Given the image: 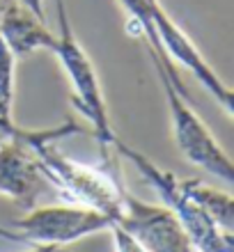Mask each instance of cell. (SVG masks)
I'll return each mask as SVG.
<instances>
[{
	"mask_svg": "<svg viewBox=\"0 0 234 252\" xmlns=\"http://www.w3.org/2000/svg\"><path fill=\"white\" fill-rule=\"evenodd\" d=\"M113 147L124 158L131 160L138 167V172L142 174V179L147 181L149 186H154V190L163 199V204L181 222V227L188 234V239H191L195 250L198 252H234L232 234L221 229L211 220V216L195 199L188 197V192L184 190L181 179L177 174H172L166 167H159L152 158H147L145 154L134 149V147H129L127 142H122L120 138H115Z\"/></svg>",
	"mask_w": 234,
	"mask_h": 252,
	"instance_id": "obj_3",
	"label": "cell"
},
{
	"mask_svg": "<svg viewBox=\"0 0 234 252\" xmlns=\"http://www.w3.org/2000/svg\"><path fill=\"white\" fill-rule=\"evenodd\" d=\"M117 225L134 234L147 252H198L177 216L166 204H149L131 195L127 188H124V213Z\"/></svg>",
	"mask_w": 234,
	"mask_h": 252,
	"instance_id": "obj_7",
	"label": "cell"
},
{
	"mask_svg": "<svg viewBox=\"0 0 234 252\" xmlns=\"http://www.w3.org/2000/svg\"><path fill=\"white\" fill-rule=\"evenodd\" d=\"M154 62L156 76L161 80L163 94L167 101V110H170V124H172V138L181 156L195 167L207 170L218 179L232 184L234 179V165L225 149L218 145L214 133L209 131V126L202 122V117L188 106V94L184 83L179 80V73L170 71L161 60Z\"/></svg>",
	"mask_w": 234,
	"mask_h": 252,
	"instance_id": "obj_2",
	"label": "cell"
},
{
	"mask_svg": "<svg viewBox=\"0 0 234 252\" xmlns=\"http://www.w3.org/2000/svg\"><path fill=\"white\" fill-rule=\"evenodd\" d=\"M0 37L16 58L30 55L34 51L53 53L58 41V34H53V30L46 26V16L34 14L21 0H12L0 14Z\"/></svg>",
	"mask_w": 234,
	"mask_h": 252,
	"instance_id": "obj_9",
	"label": "cell"
},
{
	"mask_svg": "<svg viewBox=\"0 0 234 252\" xmlns=\"http://www.w3.org/2000/svg\"><path fill=\"white\" fill-rule=\"evenodd\" d=\"M55 140H39L34 145L39 165L51 181L53 190L65 202L80 206H90L94 211L106 213L115 225L122 220L124 213V186L106 167H92L78 160L62 156L53 149Z\"/></svg>",
	"mask_w": 234,
	"mask_h": 252,
	"instance_id": "obj_1",
	"label": "cell"
},
{
	"mask_svg": "<svg viewBox=\"0 0 234 252\" xmlns=\"http://www.w3.org/2000/svg\"><path fill=\"white\" fill-rule=\"evenodd\" d=\"M83 133L76 122H65L55 128H23L19 126L7 142L0 145V195L14 199L23 209H33L41 195L53 190L39 165L34 145L39 140H60Z\"/></svg>",
	"mask_w": 234,
	"mask_h": 252,
	"instance_id": "obj_4",
	"label": "cell"
},
{
	"mask_svg": "<svg viewBox=\"0 0 234 252\" xmlns=\"http://www.w3.org/2000/svg\"><path fill=\"white\" fill-rule=\"evenodd\" d=\"M53 2L55 14H58V41H55L53 53L60 60L65 73H67L71 92H74L76 108L90 120L94 138L99 140L101 152L106 154L113 147L117 135H115L113 126H110L108 106L106 99H103L99 76H97V69H94L90 55L85 53V48L80 46V41L76 39L74 30H71L65 0H53Z\"/></svg>",
	"mask_w": 234,
	"mask_h": 252,
	"instance_id": "obj_5",
	"label": "cell"
},
{
	"mask_svg": "<svg viewBox=\"0 0 234 252\" xmlns=\"http://www.w3.org/2000/svg\"><path fill=\"white\" fill-rule=\"evenodd\" d=\"M152 23H154V30H156V34H159V41H161V46H163V51H166L167 60L172 62L174 66L181 64L186 71L193 73V78L200 80L202 87L218 101V106L225 110V115L232 117V113H234L232 90L223 83L221 76L204 60V55H202L200 48L193 44V39L167 16V12L163 9L161 2H156V5L152 7Z\"/></svg>",
	"mask_w": 234,
	"mask_h": 252,
	"instance_id": "obj_8",
	"label": "cell"
},
{
	"mask_svg": "<svg viewBox=\"0 0 234 252\" xmlns=\"http://www.w3.org/2000/svg\"><path fill=\"white\" fill-rule=\"evenodd\" d=\"M113 225L115 222L106 213L94 211L90 206L62 202V204L33 206L9 227L16 229L28 243H53L67 248L80 239L108 232Z\"/></svg>",
	"mask_w": 234,
	"mask_h": 252,
	"instance_id": "obj_6",
	"label": "cell"
},
{
	"mask_svg": "<svg viewBox=\"0 0 234 252\" xmlns=\"http://www.w3.org/2000/svg\"><path fill=\"white\" fill-rule=\"evenodd\" d=\"M181 186L188 192V197L195 199L204 211L211 216L216 225L232 234L234 225V199L232 192L228 190H218V188L209 186L200 179H181Z\"/></svg>",
	"mask_w": 234,
	"mask_h": 252,
	"instance_id": "obj_10",
	"label": "cell"
},
{
	"mask_svg": "<svg viewBox=\"0 0 234 252\" xmlns=\"http://www.w3.org/2000/svg\"><path fill=\"white\" fill-rule=\"evenodd\" d=\"M108 232H110V236H113V248H115V252H147L140 241L135 239L134 234H129L124 227L113 225L110 229H108Z\"/></svg>",
	"mask_w": 234,
	"mask_h": 252,
	"instance_id": "obj_12",
	"label": "cell"
},
{
	"mask_svg": "<svg viewBox=\"0 0 234 252\" xmlns=\"http://www.w3.org/2000/svg\"><path fill=\"white\" fill-rule=\"evenodd\" d=\"M14 71L16 55L0 37V145L7 142L19 128L14 122Z\"/></svg>",
	"mask_w": 234,
	"mask_h": 252,
	"instance_id": "obj_11",
	"label": "cell"
},
{
	"mask_svg": "<svg viewBox=\"0 0 234 252\" xmlns=\"http://www.w3.org/2000/svg\"><path fill=\"white\" fill-rule=\"evenodd\" d=\"M9 2H12V0H0V14L5 12V9H7V5H9Z\"/></svg>",
	"mask_w": 234,
	"mask_h": 252,
	"instance_id": "obj_15",
	"label": "cell"
},
{
	"mask_svg": "<svg viewBox=\"0 0 234 252\" xmlns=\"http://www.w3.org/2000/svg\"><path fill=\"white\" fill-rule=\"evenodd\" d=\"M23 252H67V250L62 246H53V243H33V246Z\"/></svg>",
	"mask_w": 234,
	"mask_h": 252,
	"instance_id": "obj_14",
	"label": "cell"
},
{
	"mask_svg": "<svg viewBox=\"0 0 234 252\" xmlns=\"http://www.w3.org/2000/svg\"><path fill=\"white\" fill-rule=\"evenodd\" d=\"M0 239H7V241H16V243H28L23 236H21L16 229H12L9 225H0Z\"/></svg>",
	"mask_w": 234,
	"mask_h": 252,
	"instance_id": "obj_13",
	"label": "cell"
}]
</instances>
